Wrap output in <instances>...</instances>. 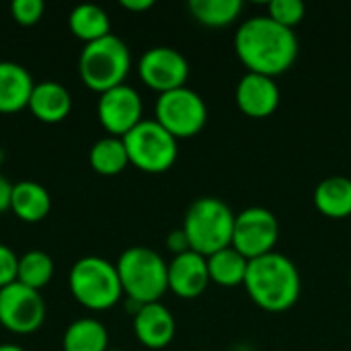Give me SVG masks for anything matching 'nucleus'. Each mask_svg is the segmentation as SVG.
<instances>
[{
	"label": "nucleus",
	"instance_id": "nucleus-19",
	"mask_svg": "<svg viewBox=\"0 0 351 351\" xmlns=\"http://www.w3.org/2000/svg\"><path fill=\"white\" fill-rule=\"evenodd\" d=\"M10 210L23 222H41L51 210L49 191L37 181H19L12 185Z\"/></svg>",
	"mask_w": 351,
	"mask_h": 351
},
{
	"label": "nucleus",
	"instance_id": "nucleus-23",
	"mask_svg": "<svg viewBox=\"0 0 351 351\" xmlns=\"http://www.w3.org/2000/svg\"><path fill=\"white\" fill-rule=\"evenodd\" d=\"M88 165H90V169L95 173L105 175V177H111V175L121 173L130 165V158H128V150H125L123 140L121 138H115V136H107V138L97 140L90 146Z\"/></svg>",
	"mask_w": 351,
	"mask_h": 351
},
{
	"label": "nucleus",
	"instance_id": "nucleus-2",
	"mask_svg": "<svg viewBox=\"0 0 351 351\" xmlns=\"http://www.w3.org/2000/svg\"><path fill=\"white\" fill-rule=\"evenodd\" d=\"M243 286L259 308L267 313H286L300 298L302 278L290 257L274 251L249 261Z\"/></svg>",
	"mask_w": 351,
	"mask_h": 351
},
{
	"label": "nucleus",
	"instance_id": "nucleus-6",
	"mask_svg": "<svg viewBox=\"0 0 351 351\" xmlns=\"http://www.w3.org/2000/svg\"><path fill=\"white\" fill-rule=\"evenodd\" d=\"M68 286L74 300L88 311L113 308L123 296L115 263L97 255L82 257L72 265Z\"/></svg>",
	"mask_w": 351,
	"mask_h": 351
},
{
	"label": "nucleus",
	"instance_id": "nucleus-22",
	"mask_svg": "<svg viewBox=\"0 0 351 351\" xmlns=\"http://www.w3.org/2000/svg\"><path fill=\"white\" fill-rule=\"evenodd\" d=\"M62 348L64 351H107L109 333L101 321L84 317L68 325L62 339Z\"/></svg>",
	"mask_w": 351,
	"mask_h": 351
},
{
	"label": "nucleus",
	"instance_id": "nucleus-14",
	"mask_svg": "<svg viewBox=\"0 0 351 351\" xmlns=\"http://www.w3.org/2000/svg\"><path fill=\"white\" fill-rule=\"evenodd\" d=\"M208 259L195 251H185L169 261V290L183 298L193 300L210 286Z\"/></svg>",
	"mask_w": 351,
	"mask_h": 351
},
{
	"label": "nucleus",
	"instance_id": "nucleus-33",
	"mask_svg": "<svg viewBox=\"0 0 351 351\" xmlns=\"http://www.w3.org/2000/svg\"><path fill=\"white\" fill-rule=\"evenodd\" d=\"M107 351H123V350H107Z\"/></svg>",
	"mask_w": 351,
	"mask_h": 351
},
{
	"label": "nucleus",
	"instance_id": "nucleus-31",
	"mask_svg": "<svg viewBox=\"0 0 351 351\" xmlns=\"http://www.w3.org/2000/svg\"><path fill=\"white\" fill-rule=\"evenodd\" d=\"M121 6L132 12H144L148 8H152L154 2L152 0H121Z\"/></svg>",
	"mask_w": 351,
	"mask_h": 351
},
{
	"label": "nucleus",
	"instance_id": "nucleus-17",
	"mask_svg": "<svg viewBox=\"0 0 351 351\" xmlns=\"http://www.w3.org/2000/svg\"><path fill=\"white\" fill-rule=\"evenodd\" d=\"M31 72L16 64L2 60L0 62V113H16L29 105L33 93Z\"/></svg>",
	"mask_w": 351,
	"mask_h": 351
},
{
	"label": "nucleus",
	"instance_id": "nucleus-5",
	"mask_svg": "<svg viewBox=\"0 0 351 351\" xmlns=\"http://www.w3.org/2000/svg\"><path fill=\"white\" fill-rule=\"evenodd\" d=\"M130 68V47L113 33L93 43H86L78 58V74L82 82L99 95L119 84H125Z\"/></svg>",
	"mask_w": 351,
	"mask_h": 351
},
{
	"label": "nucleus",
	"instance_id": "nucleus-16",
	"mask_svg": "<svg viewBox=\"0 0 351 351\" xmlns=\"http://www.w3.org/2000/svg\"><path fill=\"white\" fill-rule=\"evenodd\" d=\"M27 109L43 123H60L72 109V97L68 88L56 80L35 82Z\"/></svg>",
	"mask_w": 351,
	"mask_h": 351
},
{
	"label": "nucleus",
	"instance_id": "nucleus-27",
	"mask_svg": "<svg viewBox=\"0 0 351 351\" xmlns=\"http://www.w3.org/2000/svg\"><path fill=\"white\" fill-rule=\"evenodd\" d=\"M45 4L41 0H12L10 4V14L19 25H35L43 16Z\"/></svg>",
	"mask_w": 351,
	"mask_h": 351
},
{
	"label": "nucleus",
	"instance_id": "nucleus-12",
	"mask_svg": "<svg viewBox=\"0 0 351 351\" xmlns=\"http://www.w3.org/2000/svg\"><path fill=\"white\" fill-rule=\"evenodd\" d=\"M144 105L140 93L130 84H119L101 93L97 103V117L105 132L115 138H123L142 121Z\"/></svg>",
	"mask_w": 351,
	"mask_h": 351
},
{
	"label": "nucleus",
	"instance_id": "nucleus-4",
	"mask_svg": "<svg viewBox=\"0 0 351 351\" xmlns=\"http://www.w3.org/2000/svg\"><path fill=\"white\" fill-rule=\"evenodd\" d=\"M119 282L125 298L140 304L160 302L169 290V263L150 247L125 249L117 263Z\"/></svg>",
	"mask_w": 351,
	"mask_h": 351
},
{
	"label": "nucleus",
	"instance_id": "nucleus-30",
	"mask_svg": "<svg viewBox=\"0 0 351 351\" xmlns=\"http://www.w3.org/2000/svg\"><path fill=\"white\" fill-rule=\"evenodd\" d=\"M10 195H12V183L0 175V214L10 210Z\"/></svg>",
	"mask_w": 351,
	"mask_h": 351
},
{
	"label": "nucleus",
	"instance_id": "nucleus-13",
	"mask_svg": "<svg viewBox=\"0 0 351 351\" xmlns=\"http://www.w3.org/2000/svg\"><path fill=\"white\" fill-rule=\"evenodd\" d=\"M280 86L276 78L247 72L234 90L237 107L253 119H265L276 113L280 107Z\"/></svg>",
	"mask_w": 351,
	"mask_h": 351
},
{
	"label": "nucleus",
	"instance_id": "nucleus-10",
	"mask_svg": "<svg viewBox=\"0 0 351 351\" xmlns=\"http://www.w3.org/2000/svg\"><path fill=\"white\" fill-rule=\"evenodd\" d=\"M45 321L43 296L19 282L0 290V325L14 335H31Z\"/></svg>",
	"mask_w": 351,
	"mask_h": 351
},
{
	"label": "nucleus",
	"instance_id": "nucleus-32",
	"mask_svg": "<svg viewBox=\"0 0 351 351\" xmlns=\"http://www.w3.org/2000/svg\"><path fill=\"white\" fill-rule=\"evenodd\" d=\"M0 351H25L23 348H19V346H12V343H2L0 346Z\"/></svg>",
	"mask_w": 351,
	"mask_h": 351
},
{
	"label": "nucleus",
	"instance_id": "nucleus-34",
	"mask_svg": "<svg viewBox=\"0 0 351 351\" xmlns=\"http://www.w3.org/2000/svg\"><path fill=\"white\" fill-rule=\"evenodd\" d=\"M350 284H351V271H350Z\"/></svg>",
	"mask_w": 351,
	"mask_h": 351
},
{
	"label": "nucleus",
	"instance_id": "nucleus-24",
	"mask_svg": "<svg viewBox=\"0 0 351 351\" xmlns=\"http://www.w3.org/2000/svg\"><path fill=\"white\" fill-rule=\"evenodd\" d=\"M187 6L193 19L206 27H228L243 12L241 0H189Z\"/></svg>",
	"mask_w": 351,
	"mask_h": 351
},
{
	"label": "nucleus",
	"instance_id": "nucleus-7",
	"mask_svg": "<svg viewBox=\"0 0 351 351\" xmlns=\"http://www.w3.org/2000/svg\"><path fill=\"white\" fill-rule=\"evenodd\" d=\"M121 140L125 144L130 165L150 175L169 171L179 156L177 138L171 136L156 119H142Z\"/></svg>",
	"mask_w": 351,
	"mask_h": 351
},
{
	"label": "nucleus",
	"instance_id": "nucleus-9",
	"mask_svg": "<svg viewBox=\"0 0 351 351\" xmlns=\"http://www.w3.org/2000/svg\"><path fill=\"white\" fill-rule=\"evenodd\" d=\"M280 239V222L276 214L267 208L253 206L245 208L234 218L232 245L249 261L269 255L276 251Z\"/></svg>",
	"mask_w": 351,
	"mask_h": 351
},
{
	"label": "nucleus",
	"instance_id": "nucleus-3",
	"mask_svg": "<svg viewBox=\"0 0 351 351\" xmlns=\"http://www.w3.org/2000/svg\"><path fill=\"white\" fill-rule=\"evenodd\" d=\"M237 214L218 197H197L185 212L183 232L187 234L191 251L210 257L232 245Z\"/></svg>",
	"mask_w": 351,
	"mask_h": 351
},
{
	"label": "nucleus",
	"instance_id": "nucleus-20",
	"mask_svg": "<svg viewBox=\"0 0 351 351\" xmlns=\"http://www.w3.org/2000/svg\"><path fill=\"white\" fill-rule=\"evenodd\" d=\"M206 259H208V274L212 284L222 288H237L245 284L249 259L241 255L234 247H226Z\"/></svg>",
	"mask_w": 351,
	"mask_h": 351
},
{
	"label": "nucleus",
	"instance_id": "nucleus-15",
	"mask_svg": "<svg viewBox=\"0 0 351 351\" xmlns=\"http://www.w3.org/2000/svg\"><path fill=\"white\" fill-rule=\"evenodd\" d=\"M175 317L162 302L144 304L134 315V333L148 350H165L175 339Z\"/></svg>",
	"mask_w": 351,
	"mask_h": 351
},
{
	"label": "nucleus",
	"instance_id": "nucleus-8",
	"mask_svg": "<svg viewBox=\"0 0 351 351\" xmlns=\"http://www.w3.org/2000/svg\"><path fill=\"white\" fill-rule=\"evenodd\" d=\"M154 119L177 140L193 138L208 121V107L199 93L189 86H181L158 95Z\"/></svg>",
	"mask_w": 351,
	"mask_h": 351
},
{
	"label": "nucleus",
	"instance_id": "nucleus-18",
	"mask_svg": "<svg viewBox=\"0 0 351 351\" xmlns=\"http://www.w3.org/2000/svg\"><path fill=\"white\" fill-rule=\"evenodd\" d=\"M315 208L331 220L351 218V179L350 177H327L323 179L313 195Z\"/></svg>",
	"mask_w": 351,
	"mask_h": 351
},
{
	"label": "nucleus",
	"instance_id": "nucleus-21",
	"mask_svg": "<svg viewBox=\"0 0 351 351\" xmlns=\"http://www.w3.org/2000/svg\"><path fill=\"white\" fill-rule=\"evenodd\" d=\"M68 25L74 37H78L80 41L93 43L101 37H107L111 33V21L109 14L97 6V4H78L72 8L70 16H68Z\"/></svg>",
	"mask_w": 351,
	"mask_h": 351
},
{
	"label": "nucleus",
	"instance_id": "nucleus-25",
	"mask_svg": "<svg viewBox=\"0 0 351 351\" xmlns=\"http://www.w3.org/2000/svg\"><path fill=\"white\" fill-rule=\"evenodd\" d=\"M51 276H53V261L45 251L33 249L19 257V274H16L19 284L39 292L43 286L49 284Z\"/></svg>",
	"mask_w": 351,
	"mask_h": 351
},
{
	"label": "nucleus",
	"instance_id": "nucleus-29",
	"mask_svg": "<svg viewBox=\"0 0 351 351\" xmlns=\"http://www.w3.org/2000/svg\"><path fill=\"white\" fill-rule=\"evenodd\" d=\"M167 249H169L173 255H181V253H185V251H191L189 241H187V234L183 232V228H177V230H173V232L167 237Z\"/></svg>",
	"mask_w": 351,
	"mask_h": 351
},
{
	"label": "nucleus",
	"instance_id": "nucleus-1",
	"mask_svg": "<svg viewBox=\"0 0 351 351\" xmlns=\"http://www.w3.org/2000/svg\"><path fill=\"white\" fill-rule=\"evenodd\" d=\"M234 51L247 72L276 78L294 66L300 43L294 29L276 23L267 14H257L239 25Z\"/></svg>",
	"mask_w": 351,
	"mask_h": 351
},
{
	"label": "nucleus",
	"instance_id": "nucleus-11",
	"mask_svg": "<svg viewBox=\"0 0 351 351\" xmlns=\"http://www.w3.org/2000/svg\"><path fill=\"white\" fill-rule=\"evenodd\" d=\"M138 74L148 88L162 95L185 86L189 78V62L179 49L156 45L142 53L138 62Z\"/></svg>",
	"mask_w": 351,
	"mask_h": 351
},
{
	"label": "nucleus",
	"instance_id": "nucleus-26",
	"mask_svg": "<svg viewBox=\"0 0 351 351\" xmlns=\"http://www.w3.org/2000/svg\"><path fill=\"white\" fill-rule=\"evenodd\" d=\"M304 14L306 6L300 0H274L267 6V16L288 29H294L298 23H302Z\"/></svg>",
	"mask_w": 351,
	"mask_h": 351
},
{
	"label": "nucleus",
	"instance_id": "nucleus-28",
	"mask_svg": "<svg viewBox=\"0 0 351 351\" xmlns=\"http://www.w3.org/2000/svg\"><path fill=\"white\" fill-rule=\"evenodd\" d=\"M19 274V255L8 247L0 243V290L14 284Z\"/></svg>",
	"mask_w": 351,
	"mask_h": 351
}]
</instances>
